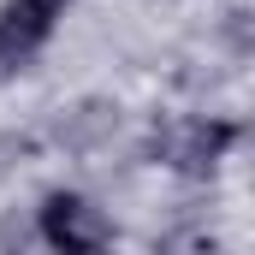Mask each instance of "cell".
Here are the masks:
<instances>
[{"mask_svg": "<svg viewBox=\"0 0 255 255\" xmlns=\"http://www.w3.org/2000/svg\"><path fill=\"white\" fill-rule=\"evenodd\" d=\"M42 238L65 255H89V250H107L113 244V220L77 190H54L42 202Z\"/></svg>", "mask_w": 255, "mask_h": 255, "instance_id": "obj_1", "label": "cell"}, {"mask_svg": "<svg viewBox=\"0 0 255 255\" xmlns=\"http://www.w3.org/2000/svg\"><path fill=\"white\" fill-rule=\"evenodd\" d=\"M238 142V125L232 119H184V125H166L154 130V154L166 160V166H178V172H214L220 160H226V148Z\"/></svg>", "mask_w": 255, "mask_h": 255, "instance_id": "obj_2", "label": "cell"}, {"mask_svg": "<svg viewBox=\"0 0 255 255\" xmlns=\"http://www.w3.org/2000/svg\"><path fill=\"white\" fill-rule=\"evenodd\" d=\"M65 18V0H6L0 6V65H24Z\"/></svg>", "mask_w": 255, "mask_h": 255, "instance_id": "obj_3", "label": "cell"}]
</instances>
